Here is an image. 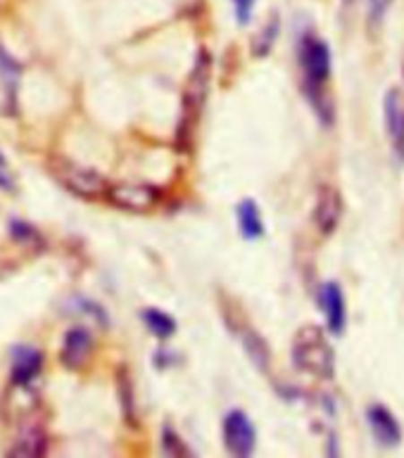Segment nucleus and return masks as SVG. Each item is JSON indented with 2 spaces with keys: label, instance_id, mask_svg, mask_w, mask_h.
I'll use <instances>...</instances> for the list:
<instances>
[{
  "label": "nucleus",
  "instance_id": "20e7f679",
  "mask_svg": "<svg viewBox=\"0 0 404 458\" xmlns=\"http://www.w3.org/2000/svg\"><path fill=\"white\" fill-rule=\"evenodd\" d=\"M107 199L126 212H148L159 202V191L145 183H116L107 188Z\"/></svg>",
  "mask_w": 404,
  "mask_h": 458
},
{
  "label": "nucleus",
  "instance_id": "aec40b11",
  "mask_svg": "<svg viewBox=\"0 0 404 458\" xmlns=\"http://www.w3.org/2000/svg\"><path fill=\"white\" fill-rule=\"evenodd\" d=\"M165 437H162V449H165V454H169V456H188V446L181 442V437H178L176 432L172 430V428H165V432H162Z\"/></svg>",
  "mask_w": 404,
  "mask_h": 458
},
{
  "label": "nucleus",
  "instance_id": "423d86ee",
  "mask_svg": "<svg viewBox=\"0 0 404 458\" xmlns=\"http://www.w3.org/2000/svg\"><path fill=\"white\" fill-rule=\"evenodd\" d=\"M210 74H212V64H210V57L207 53H200L198 62L191 72V79H188V89H185L184 98V122H191L200 114L202 105H205L207 89H210Z\"/></svg>",
  "mask_w": 404,
  "mask_h": 458
},
{
  "label": "nucleus",
  "instance_id": "412c9836",
  "mask_svg": "<svg viewBox=\"0 0 404 458\" xmlns=\"http://www.w3.org/2000/svg\"><path fill=\"white\" fill-rule=\"evenodd\" d=\"M243 340H245V349L250 352V356L254 359V363H257V366H264V363L269 361V352H267V347H264V343H262L260 337L254 335V333H247Z\"/></svg>",
  "mask_w": 404,
  "mask_h": 458
},
{
  "label": "nucleus",
  "instance_id": "2eb2a0df",
  "mask_svg": "<svg viewBox=\"0 0 404 458\" xmlns=\"http://www.w3.org/2000/svg\"><path fill=\"white\" fill-rule=\"evenodd\" d=\"M385 129L391 136V143L400 157H404V98L398 90H391L383 103Z\"/></svg>",
  "mask_w": 404,
  "mask_h": 458
},
{
  "label": "nucleus",
  "instance_id": "f3484780",
  "mask_svg": "<svg viewBox=\"0 0 404 458\" xmlns=\"http://www.w3.org/2000/svg\"><path fill=\"white\" fill-rule=\"evenodd\" d=\"M143 321L152 335L159 337V340H167V337H172L176 333V323H174L172 316H167L159 309H148V311H143Z\"/></svg>",
  "mask_w": 404,
  "mask_h": 458
},
{
  "label": "nucleus",
  "instance_id": "ddd939ff",
  "mask_svg": "<svg viewBox=\"0 0 404 458\" xmlns=\"http://www.w3.org/2000/svg\"><path fill=\"white\" fill-rule=\"evenodd\" d=\"M369 425L371 432H374V437H376L378 445L383 446H398L400 439H402V428H400L398 418L392 416L391 411L376 403V406H371L369 409Z\"/></svg>",
  "mask_w": 404,
  "mask_h": 458
},
{
  "label": "nucleus",
  "instance_id": "6ab92c4d",
  "mask_svg": "<svg viewBox=\"0 0 404 458\" xmlns=\"http://www.w3.org/2000/svg\"><path fill=\"white\" fill-rule=\"evenodd\" d=\"M276 34H279V21L271 20L267 27H264V31L257 36V41H254V53H257L260 57L267 55L269 50H271V46H274Z\"/></svg>",
  "mask_w": 404,
  "mask_h": 458
},
{
  "label": "nucleus",
  "instance_id": "9b49d317",
  "mask_svg": "<svg viewBox=\"0 0 404 458\" xmlns=\"http://www.w3.org/2000/svg\"><path fill=\"white\" fill-rule=\"evenodd\" d=\"M21 79V64L0 46V89H3V100H0V112L3 114H13L14 112V98H17V86Z\"/></svg>",
  "mask_w": 404,
  "mask_h": 458
},
{
  "label": "nucleus",
  "instance_id": "9d476101",
  "mask_svg": "<svg viewBox=\"0 0 404 458\" xmlns=\"http://www.w3.org/2000/svg\"><path fill=\"white\" fill-rule=\"evenodd\" d=\"M43 369V354L36 347L17 344L13 349V363H10V380L20 385H31Z\"/></svg>",
  "mask_w": 404,
  "mask_h": 458
},
{
  "label": "nucleus",
  "instance_id": "f257e3e1",
  "mask_svg": "<svg viewBox=\"0 0 404 458\" xmlns=\"http://www.w3.org/2000/svg\"><path fill=\"white\" fill-rule=\"evenodd\" d=\"M293 361L300 370L322 380L333 377V370H336V354L326 343L322 330L314 326H307L297 333L293 344Z\"/></svg>",
  "mask_w": 404,
  "mask_h": 458
},
{
  "label": "nucleus",
  "instance_id": "6e6552de",
  "mask_svg": "<svg viewBox=\"0 0 404 458\" xmlns=\"http://www.w3.org/2000/svg\"><path fill=\"white\" fill-rule=\"evenodd\" d=\"M46 452H48V435L34 420H24L20 425V432L7 446V456L17 458H39Z\"/></svg>",
  "mask_w": 404,
  "mask_h": 458
},
{
  "label": "nucleus",
  "instance_id": "39448f33",
  "mask_svg": "<svg viewBox=\"0 0 404 458\" xmlns=\"http://www.w3.org/2000/svg\"><path fill=\"white\" fill-rule=\"evenodd\" d=\"M41 406V397L31 385L13 383L3 397V418L7 423H24L36 416V409Z\"/></svg>",
  "mask_w": 404,
  "mask_h": 458
},
{
  "label": "nucleus",
  "instance_id": "5701e85b",
  "mask_svg": "<svg viewBox=\"0 0 404 458\" xmlns=\"http://www.w3.org/2000/svg\"><path fill=\"white\" fill-rule=\"evenodd\" d=\"M0 191H5V192L14 191L13 172H10V166H7L5 157H3V152H0Z\"/></svg>",
  "mask_w": 404,
  "mask_h": 458
},
{
  "label": "nucleus",
  "instance_id": "f8f14e48",
  "mask_svg": "<svg viewBox=\"0 0 404 458\" xmlns=\"http://www.w3.org/2000/svg\"><path fill=\"white\" fill-rule=\"evenodd\" d=\"M340 216H343V199H340L338 191L336 188H322L314 209V221L319 231L323 235L333 233L338 224H340Z\"/></svg>",
  "mask_w": 404,
  "mask_h": 458
},
{
  "label": "nucleus",
  "instance_id": "7ed1b4c3",
  "mask_svg": "<svg viewBox=\"0 0 404 458\" xmlns=\"http://www.w3.org/2000/svg\"><path fill=\"white\" fill-rule=\"evenodd\" d=\"M300 64L305 81H307V90L312 100L322 98V89L329 81L331 74V50L329 46L316 38V36H305L300 46Z\"/></svg>",
  "mask_w": 404,
  "mask_h": 458
},
{
  "label": "nucleus",
  "instance_id": "a211bd4d",
  "mask_svg": "<svg viewBox=\"0 0 404 458\" xmlns=\"http://www.w3.org/2000/svg\"><path fill=\"white\" fill-rule=\"evenodd\" d=\"M10 235H13L17 242H24V245H41L43 240L41 235L36 233V228L31 226V224H27V221H20V219H14L10 221Z\"/></svg>",
  "mask_w": 404,
  "mask_h": 458
},
{
  "label": "nucleus",
  "instance_id": "0eeeda50",
  "mask_svg": "<svg viewBox=\"0 0 404 458\" xmlns=\"http://www.w3.org/2000/svg\"><path fill=\"white\" fill-rule=\"evenodd\" d=\"M224 445L228 454L245 458L254 452V425L243 411H231L224 418Z\"/></svg>",
  "mask_w": 404,
  "mask_h": 458
},
{
  "label": "nucleus",
  "instance_id": "4be33fe9",
  "mask_svg": "<svg viewBox=\"0 0 404 458\" xmlns=\"http://www.w3.org/2000/svg\"><path fill=\"white\" fill-rule=\"evenodd\" d=\"M233 10H236V20L238 24L245 27L250 17H253V10H254V0H233Z\"/></svg>",
  "mask_w": 404,
  "mask_h": 458
},
{
  "label": "nucleus",
  "instance_id": "f03ea898",
  "mask_svg": "<svg viewBox=\"0 0 404 458\" xmlns=\"http://www.w3.org/2000/svg\"><path fill=\"white\" fill-rule=\"evenodd\" d=\"M50 172H53V176H56L69 192H74L79 198H103V195H107V188H110L107 181H105L96 169L76 165L72 159H53V162H50Z\"/></svg>",
  "mask_w": 404,
  "mask_h": 458
},
{
  "label": "nucleus",
  "instance_id": "4468645a",
  "mask_svg": "<svg viewBox=\"0 0 404 458\" xmlns=\"http://www.w3.org/2000/svg\"><path fill=\"white\" fill-rule=\"evenodd\" d=\"M319 307H322L329 330L333 335H340L345 330V297L336 283H326L319 293Z\"/></svg>",
  "mask_w": 404,
  "mask_h": 458
},
{
  "label": "nucleus",
  "instance_id": "1a4fd4ad",
  "mask_svg": "<svg viewBox=\"0 0 404 458\" xmlns=\"http://www.w3.org/2000/svg\"><path fill=\"white\" fill-rule=\"evenodd\" d=\"M90 352H93V337L86 328L76 326V328H69L64 333V340H62L60 349V361L64 369L79 370L86 366V361L90 359Z\"/></svg>",
  "mask_w": 404,
  "mask_h": 458
},
{
  "label": "nucleus",
  "instance_id": "dca6fc26",
  "mask_svg": "<svg viewBox=\"0 0 404 458\" xmlns=\"http://www.w3.org/2000/svg\"><path fill=\"white\" fill-rule=\"evenodd\" d=\"M238 226L240 233H243V238L254 240L260 238L262 233H264V224H262L260 209L254 205L253 199H243L238 207Z\"/></svg>",
  "mask_w": 404,
  "mask_h": 458
}]
</instances>
